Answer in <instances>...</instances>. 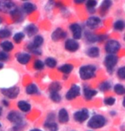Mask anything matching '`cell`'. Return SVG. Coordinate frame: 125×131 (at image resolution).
Returning a JSON list of instances; mask_svg holds the SVG:
<instances>
[{"label":"cell","mask_w":125,"mask_h":131,"mask_svg":"<svg viewBox=\"0 0 125 131\" xmlns=\"http://www.w3.org/2000/svg\"><path fill=\"white\" fill-rule=\"evenodd\" d=\"M95 72H96V67L94 65L82 66L79 71L80 77L82 80H88L94 78Z\"/></svg>","instance_id":"1"},{"label":"cell","mask_w":125,"mask_h":131,"mask_svg":"<svg viewBox=\"0 0 125 131\" xmlns=\"http://www.w3.org/2000/svg\"><path fill=\"white\" fill-rule=\"evenodd\" d=\"M106 124V118L102 115H94L88 121L87 126L91 129H99Z\"/></svg>","instance_id":"2"},{"label":"cell","mask_w":125,"mask_h":131,"mask_svg":"<svg viewBox=\"0 0 125 131\" xmlns=\"http://www.w3.org/2000/svg\"><path fill=\"white\" fill-rule=\"evenodd\" d=\"M105 51L107 52L109 54H114L120 50L121 49V44L118 40L115 39H111L106 42L105 46Z\"/></svg>","instance_id":"3"},{"label":"cell","mask_w":125,"mask_h":131,"mask_svg":"<svg viewBox=\"0 0 125 131\" xmlns=\"http://www.w3.org/2000/svg\"><path fill=\"white\" fill-rule=\"evenodd\" d=\"M118 63V57L114 54H108L104 60V65L105 66L106 70L109 73H112L114 67Z\"/></svg>","instance_id":"4"},{"label":"cell","mask_w":125,"mask_h":131,"mask_svg":"<svg viewBox=\"0 0 125 131\" xmlns=\"http://www.w3.org/2000/svg\"><path fill=\"white\" fill-rule=\"evenodd\" d=\"M1 93L6 98L15 99L20 93V89L17 86H13L10 88H3L1 89Z\"/></svg>","instance_id":"5"},{"label":"cell","mask_w":125,"mask_h":131,"mask_svg":"<svg viewBox=\"0 0 125 131\" xmlns=\"http://www.w3.org/2000/svg\"><path fill=\"white\" fill-rule=\"evenodd\" d=\"M16 8V5L12 1H8V0L0 1V11L3 13H10V14H11Z\"/></svg>","instance_id":"6"},{"label":"cell","mask_w":125,"mask_h":131,"mask_svg":"<svg viewBox=\"0 0 125 131\" xmlns=\"http://www.w3.org/2000/svg\"><path fill=\"white\" fill-rule=\"evenodd\" d=\"M85 38L89 43H96V42H102L103 40L107 38V35L102 34V35H96L94 33H92L90 32H85Z\"/></svg>","instance_id":"7"},{"label":"cell","mask_w":125,"mask_h":131,"mask_svg":"<svg viewBox=\"0 0 125 131\" xmlns=\"http://www.w3.org/2000/svg\"><path fill=\"white\" fill-rule=\"evenodd\" d=\"M88 117H89V112L87 108H83L74 113V119L78 123H83L88 118Z\"/></svg>","instance_id":"8"},{"label":"cell","mask_w":125,"mask_h":131,"mask_svg":"<svg viewBox=\"0 0 125 131\" xmlns=\"http://www.w3.org/2000/svg\"><path fill=\"white\" fill-rule=\"evenodd\" d=\"M80 93H81V89H80L79 86L76 84H73L71 86V88L69 90L68 92L66 93L65 98L68 101H72V100L78 97L80 95Z\"/></svg>","instance_id":"9"},{"label":"cell","mask_w":125,"mask_h":131,"mask_svg":"<svg viewBox=\"0 0 125 131\" xmlns=\"http://www.w3.org/2000/svg\"><path fill=\"white\" fill-rule=\"evenodd\" d=\"M7 119L15 124H21V123H23V117L22 116V114H20L19 112H15V111L10 112V113L8 114Z\"/></svg>","instance_id":"10"},{"label":"cell","mask_w":125,"mask_h":131,"mask_svg":"<svg viewBox=\"0 0 125 131\" xmlns=\"http://www.w3.org/2000/svg\"><path fill=\"white\" fill-rule=\"evenodd\" d=\"M79 43L75 39H68L65 42V49L70 52H75L79 49Z\"/></svg>","instance_id":"11"},{"label":"cell","mask_w":125,"mask_h":131,"mask_svg":"<svg viewBox=\"0 0 125 131\" xmlns=\"http://www.w3.org/2000/svg\"><path fill=\"white\" fill-rule=\"evenodd\" d=\"M70 29L71 32H72L73 37H74V38H75V40L76 39H80L81 38L82 29H81V27L79 24H77V23H74V24L70 25Z\"/></svg>","instance_id":"12"},{"label":"cell","mask_w":125,"mask_h":131,"mask_svg":"<svg viewBox=\"0 0 125 131\" xmlns=\"http://www.w3.org/2000/svg\"><path fill=\"white\" fill-rule=\"evenodd\" d=\"M101 23V20L97 16H91L87 20V26L90 29H95L99 26Z\"/></svg>","instance_id":"13"},{"label":"cell","mask_w":125,"mask_h":131,"mask_svg":"<svg viewBox=\"0 0 125 131\" xmlns=\"http://www.w3.org/2000/svg\"><path fill=\"white\" fill-rule=\"evenodd\" d=\"M67 36V33H66V32H64L62 28H60V27H58L57 28L54 32H52V40L53 41H58V40H60V39H63V38H64L65 37Z\"/></svg>","instance_id":"14"},{"label":"cell","mask_w":125,"mask_h":131,"mask_svg":"<svg viewBox=\"0 0 125 131\" xmlns=\"http://www.w3.org/2000/svg\"><path fill=\"white\" fill-rule=\"evenodd\" d=\"M31 59V56L28 53H18L16 54V60L20 64L26 65L28 64Z\"/></svg>","instance_id":"15"},{"label":"cell","mask_w":125,"mask_h":131,"mask_svg":"<svg viewBox=\"0 0 125 131\" xmlns=\"http://www.w3.org/2000/svg\"><path fill=\"white\" fill-rule=\"evenodd\" d=\"M69 114L67 110L64 108L60 109L59 112H58V121H59L61 124H66V123L69 122Z\"/></svg>","instance_id":"16"},{"label":"cell","mask_w":125,"mask_h":131,"mask_svg":"<svg viewBox=\"0 0 125 131\" xmlns=\"http://www.w3.org/2000/svg\"><path fill=\"white\" fill-rule=\"evenodd\" d=\"M36 9H37V7L35 4H32V3H28V2L24 3L22 6V11L26 13V14H31L34 10H36Z\"/></svg>","instance_id":"17"},{"label":"cell","mask_w":125,"mask_h":131,"mask_svg":"<svg viewBox=\"0 0 125 131\" xmlns=\"http://www.w3.org/2000/svg\"><path fill=\"white\" fill-rule=\"evenodd\" d=\"M96 95H97V90H93V89H90V88H87V87L84 88L83 95H84V98L86 99L87 101H90V100H92Z\"/></svg>","instance_id":"18"},{"label":"cell","mask_w":125,"mask_h":131,"mask_svg":"<svg viewBox=\"0 0 125 131\" xmlns=\"http://www.w3.org/2000/svg\"><path fill=\"white\" fill-rule=\"evenodd\" d=\"M11 17L14 22H21L23 20V13L21 9H19L18 8H16L14 11H13L11 14Z\"/></svg>","instance_id":"19"},{"label":"cell","mask_w":125,"mask_h":131,"mask_svg":"<svg viewBox=\"0 0 125 131\" xmlns=\"http://www.w3.org/2000/svg\"><path fill=\"white\" fill-rule=\"evenodd\" d=\"M87 54L91 58H96L99 56V49L98 47H90L87 49Z\"/></svg>","instance_id":"20"},{"label":"cell","mask_w":125,"mask_h":131,"mask_svg":"<svg viewBox=\"0 0 125 131\" xmlns=\"http://www.w3.org/2000/svg\"><path fill=\"white\" fill-rule=\"evenodd\" d=\"M111 4H112V3L110 0H105V1H104L102 3V4L100 5V9H99V12L101 15H105V13L108 11L109 8L111 6Z\"/></svg>","instance_id":"21"},{"label":"cell","mask_w":125,"mask_h":131,"mask_svg":"<svg viewBox=\"0 0 125 131\" xmlns=\"http://www.w3.org/2000/svg\"><path fill=\"white\" fill-rule=\"evenodd\" d=\"M25 31H26V32H27V34H28V37H32V36L37 34L39 29H38V27H37L35 25L30 24V25L27 26L26 28H25Z\"/></svg>","instance_id":"22"},{"label":"cell","mask_w":125,"mask_h":131,"mask_svg":"<svg viewBox=\"0 0 125 131\" xmlns=\"http://www.w3.org/2000/svg\"><path fill=\"white\" fill-rule=\"evenodd\" d=\"M18 108L23 112H28L31 110V106L28 102H27L25 101H20L17 104Z\"/></svg>","instance_id":"23"},{"label":"cell","mask_w":125,"mask_h":131,"mask_svg":"<svg viewBox=\"0 0 125 131\" xmlns=\"http://www.w3.org/2000/svg\"><path fill=\"white\" fill-rule=\"evenodd\" d=\"M73 69H74V67H73V65H71V64H64V65L61 66V67L58 68V70H59L60 72H62L63 73H64V74L70 73L73 71Z\"/></svg>","instance_id":"24"},{"label":"cell","mask_w":125,"mask_h":131,"mask_svg":"<svg viewBox=\"0 0 125 131\" xmlns=\"http://www.w3.org/2000/svg\"><path fill=\"white\" fill-rule=\"evenodd\" d=\"M61 89H62V86H61L59 82H53L49 86V90L51 93H58V91Z\"/></svg>","instance_id":"25"},{"label":"cell","mask_w":125,"mask_h":131,"mask_svg":"<svg viewBox=\"0 0 125 131\" xmlns=\"http://www.w3.org/2000/svg\"><path fill=\"white\" fill-rule=\"evenodd\" d=\"M38 87L34 84V83H31V84H28L26 88V93L28 95H34V94H38Z\"/></svg>","instance_id":"26"},{"label":"cell","mask_w":125,"mask_h":131,"mask_svg":"<svg viewBox=\"0 0 125 131\" xmlns=\"http://www.w3.org/2000/svg\"><path fill=\"white\" fill-rule=\"evenodd\" d=\"M45 128L50 131H57L58 125H57V124H56L54 121H52V122L46 121L45 123Z\"/></svg>","instance_id":"27"},{"label":"cell","mask_w":125,"mask_h":131,"mask_svg":"<svg viewBox=\"0 0 125 131\" xmlns=\"http://www.w3.org/2000/svg\"><path fill=\"white\" fill-rule=\"evenodd\" d=\"M0 46H1V48L6 52L11 51L12 49H14V45H13V43H11V42H10V41L2 42L1 44H0Z\"/></svg>","instance_id":"28"},{"label":"cell","mask_w":125,"mask_h":131,"mask_svg":"<svg viewBox=\"0 0 125 131\" xmlns=\"http://www.w3.org/2000/svg\"><path fill=\"white\" fill-rule=\"evenodd\" d=\"M87 9H88L89 13H91V14H94L95 12V7H96L97 5V1H95V0H88V1L87 2Z\"/></svg>","instance_id":"29"},{"label":"cell","mask_w":125,"mask_h":131,"mask_svg":"<svg viewBox=\"0 0 125 131\" xmlns=\"http://www.w3.org/2000/svg\"><path fill=\"white\" fill-rule=\"evenodd\" d=\"M43 43H44V38H42L41 36L37 35V36L34 37V41H33V43H32V44H33L34 47H36V48H39V47L43 44Z\"/></svg>","instance_id":"30"},{"label":"cell","mask_w":125,"mask_h":131,"mask_svg":"<svg viewBox=\"0 0 125 131\" xmlns=\"http://www.w3.org/2000/svg\"><path fill=\"white\" fill-rule=\"evenodd\" d=\"M27 49H28V50L31 52V53H33L34 54H36V56H40V54H41L40 49L34 47L32 43L28 44V45H27Z\"/></svg>","instance_id":"31"},{"label":"cell","mask_w":125,"mask_h":131,"mask_svg":"<svg viewBox=\"0 0 125 131\" xmlns=\"http://www.w3.org/2000/svg\"><path fill=\"white\" fill-rule=\"evenodd\" d=\"M114 91H115V93L116 95H123L125 94V88L123 87L122 84H116L114 86Z\"/></svg>","instance_id":"32"},{"label":"cell","mask_w":125,"mask_h":131,"mask_svg":"<svg viewBox=\"0 0 125 131\" xmlns=\"http://www.w3.org/2000/svg\"><path fill=\"white\" fill-rule=\"evenodd\" d=\"M124 21L123 20H118L114 23V28L116 31H123L124 29Z\"/></svg>","instance_id":"33"},{"label":"cell","mask_w":125,"mask_h":131,"mask_svg":"<svg viewBox=\"0 0 125 131\" xmlns=\"http://www.w3.org/2000/svg\"><path fill=\"white\" fill-rule=\"evenodd\" d=\"M44 63L50 68H54L56 66H57V61H56L55 59L49 57V58H46V60L45 61Z\"/></svg>","instance_id":"34"},{"label":"cell","mask_w":125,"mask_h":131,"mask_svg":"<svg viewBox=\"0 0 125 131\" xmlns=\"http://www.w3.org/2000/svg\"><path fill=\"white\" fill-rule=\"evenodd\" d=\"M24 37H25V35L23 32H17L15 34L14 37H13V40H14L16 43H20L22 39L24 38Z\"/></svg>","instance_id":"35"},{"label":"cell","mask_w":125,"mask_h":131,"mask_svg":"<svg viewBox=\"0 0 125 131\" xmlns=\"http://www.w3.org/2000/svg\"><path fill=\"white\" fill-rule=\"evenodd\" d=\"M10 35H11V32L9 29H6V28L0 29V38L1 39L9 38Z\"/></svg>","instance_id":"36"},{"label":"cell","mask_w":125,"mask_h":131,"mask_svg":"<svg viewBox=\"0 0 125 131\" xmlns=\"http://www.w3.org/2000/svg\"><path fill=\"white\" fill-rule=\"evenodd\" d=\"M44 67H45V63L40 60H36L34 63V69L36 70H42L44 69Z\"/></svg>","instance_id":"37"},{"label":"cell","mask_w":125,"mask_h":131,"mask_svg":"<svg viewBox=\"0 0 125 131\" xmlns=\"http://www.w3.org/2000/svg\"><path fill=\"white\" fill-rule=\"evenodd\" d=\"M111 84L110 82H103L99 85V90L101 91H108L109 90H111Z\"/></svg>","instance_id":"38"},{"label":"cell","mask_w":125,"mask_h":131,"mask_svg":"<svg viewBox=\"0 0 125 131\" xmlns=\"http://www.w3.org/2000/svg\"><path fill=\"white\" fill-rule=\"evenodd\" d=\"M50 98L52 99V101L54 102H60L61 101V96L58 93H51L50 95Z\"/></svg>","instance_id":"39"},{"label":"cell","mask_w":125,"mask_h":131,"mask_svg":"<svg viewBox=\"0 0 125 131\" xmlns=\"http://www.w3.org/2000/svg\"><path fill=\"white\" fill-rule=\"evenodd\" d=\"M25 125H26L25 123H21V124H15V126L13 127L10 131H22L23 129H24Z\"/></svg>","instance_id":"40"},{"label":"cell","mask_w":125,"mask_h":131,"mask_svg":"<svg viewBox=\"0 0 125 131\" xmlns=\"http://www.w3.org/2000/svg\"><path fill=\"white\" fill-rule=\"evenodd\" d=\"M118 77L122 80L125 79V67H122L118 70Z\"/></svg>","instance_id":"41"},{"label":"cell","mask_w":125,"mask_h":131,"mask_svg":"<svg viewBox=\"0 0 125 131\" xmlns=\"http://www.w3.org/2000/svg\"><path fill=\"white\" fill-rule=\"evenodd\" d=\"M104 102H105V104L107 105V106H113L116 102V100L113 97H109V98H106L105 101H104Z\"/></svg>","instance_id":"42"},{"label":"cell","mask_w":125,"mask_h":131,"mask_svg":"<svg viewBox=\"0 0 125 131\" xmlns=\"http://www.w3.org/2000/svg\"><path fill=\"white\" fill-rule=\"evenodd\" d=\"M9 56L5 52H0V61H4L8 60Z\"/></svg>","instance_id":"43"},{"label":"cell","mask_w":125,"mask_h":131,"mask_svg":"<svg viewBox=\"0 0 125 131\" xmlns=\"http://www.w3.org/2000/svg\"><path fill=\"white\" fill-rule=\"evenodd\" d=\"M75 3H76V4H83L84 0H76Z\"/></svg>","instance_id":"44"},{"label":"cell","mask_w":125,"mask_h":131,"mask_svg":"<svg viewBox=\"0 0 125 131\" xmlns=\"http://www.w3.org/2000/svg\"><path fill=\"white\" fill-rule=\"evenodd\" d=\"M3 103H4V106H9V102L6 101H4H4H3Z\"/></svg>","instance_id":"45"},{"label":"cell","mask_w":125,"mask_h":131,"mask_svg":"<svg viewBox=\"0 0 125 131\" xmlns=\"http://www.w3.org/2000/svg\"><path fill=\"white\" fill-rule=\"evenodd\" d=\"M30 131H43V130L39 129H31Z\"/></svg>","instance_id":"46"},{"label":"cell","mask_w":125,"mask_h":131,"mask_svg":"<svg viewBox=\"0 0 125 131\" xmlns=\"http://www.w3.org/2000/svg\"><path fill=\"white\" fill-rule=\"evenodd\" d=\"M110 114H111V115H115V114H116V112H110Z\"/></svg>","instance_id":"47"},{"label":"cell","mask_w":125,"mask_h":131,"mask_svg":"<svg viewBox=\"0 0 125 131\" xmlns=\"http://www.w3.org/2000/svg\"><path fill=\"white\" fill-rule=\"evenodd\" d=\"M3 67H4V65H3V63H0V69H2Z\"/></svg>","instance_id":"48"},{"label":"cell","mask_w":125,"mask_h":131,"mask_svg":"<svg viewBox=\"0 0 125 131\" xmlns=\"http://www.w3.org/2000/svg\"><path fill=\"white\" fill-rule=\"evenodd\" d=\"M1 114H2V108L0 107V116H1Z\"/></svg>","instance_id":"49"},{"label":"cell","mask_w":125,"mask_h":131,"mask_svg":"<svg viewBox=\"0 0 125 131\" xmlns=\"http://www.w3.org/2000/svg\"><path fill=\"white\" fill-rule=\"evenodd\" d=\"M1 23H2V19L0 18V24H1Z\"/></svg>","instance_id":"50"},{"label":"cell","mask_w":125,"mask_h":131,"mask_svg":"<svg viewBox=\"0 0 125 131\" xmlns=\"http://www.w3.org/2000/svg\"><path fill=\"white\" fill-rule=\"evenodd\" d=\"M0 127H1V124H0Z\"/></svg>","instance_id":"51"}]
</instances>
